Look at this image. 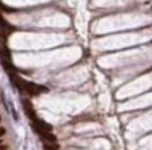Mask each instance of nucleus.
I'll use <instances>...</instances> for the list:
<instances>
[{
	"label": "nucleus",
	"mask_w": 152,
	"mask_h": 150,
	"mask_svg": "<svg viewBox=\"0 0 152 150\" xmlns=\"http://www.w3.org/2000/svg\"><path fill=\"white\" fill-rule=\"evenodd\" d=\"M22 104H23V110H25L27 117L31 119V120H35V119H38V118H37V112H35V110H34L31 102L25 98V100L22 101Z\"/></svg>",
	"instance_id": "obj_3"
},
{
	"label": "nucleus",
	"mask_w": 152,
	"mask_h": 150,
	"mask_svg": "<svg viewBox=\"0 0 152 150\" xmlns=\"http://www.w3.org/2000/svg\"><path fill=\"white\" fill-rule=\"evenodd\" d=\"M13 80H15V83L17 84V87H18L20 89L25 91L27 94H30V96H37V94L42 93V92H47L46 87L38 86V84L31 83V81H26L18 76H13Z\"/></svg>",
	"instance_id": "obj_1"
},
{
	"label": "nucleus",
	"mask_w": 152,
	"mask_h": 150,
	"mask_svg": "<svg viewBox=\"0 0 152 150\" xmlns=\"http://www.w3.org/2000/svg\"><path fill=\"white\" fill-rule=\"evenodd\" d=\"M4 133H5V129L4 128H0V137H1V136H4Z\"/></svg>",
	"instance_id": "obj_4"
},
{
	"label": "nucleus",
	"mask_w": 152,
	"mask_h": 150,
	"mask_svg": "<svg viewBox=\"0 0 152 150\" xmlns=\"http://www.w3.org/2000/svg\"><path fill=\"white\" fill-rule=\"evenodd\" d=\"M0 150H7L5 146H0Z\"/></svg>",
	"instance_id": "obj_5"
},
{
	"label": "nucleus",
	"mask_w": 152,
	"mask_h": 150,
	"mask_svg": "<svg viewBox=\"0 0 152 150\" xmlns=\"http://www.w3.org/2000/svg\"><path fill=\"white\" fill-rule=\"evenodd\" d=\"M0 120H1V118H0Z\"/></svg>",
	"instance_id": "obj_6"
},
{
	"label": "nucleus",
	"mask_w": 152,
	"mask_h": 150,
	"mask_svg": "<svg viewBox=\"0 0 152 150\" xmlns=\"http://www.w3.org/2000/svg\"><path fill=\"white\" fill-rule=\"evenodd\" d=\"M34 129H35V132L42 138L48 140V141H51V142H56V140H57L56 136H55L51 131H48V129H44V128H40V127H37V125H34Z\"/></svg>",
	"instance_id": "obj_2"
}]
</instances>
